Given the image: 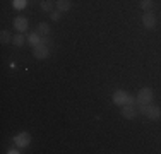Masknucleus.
<instances>
[{
  "mask_svg": "<svg viewBox=\"0 0 161 154\" xmlns=\"http://www.w3.org/2000/svg\"><path fill=\"white\" fill-rule=\"evenodd\" d=\"M14 36H10V31H7V29H3L2 33H0V40H2V43L5 45V43H10V40H12Z\"/></svg>",
  "mask_w": 161,
  "mask_h": 154,
  "instance_id": "obj_14",
  "label": "nucleus"
},
{
  "mask_svg": "<svg viewBox=\"0 0 161 154\" xmlns=\"http://www.w3.org/2000/svg\"><path fill=\"white\" fill-rule=\"evenodd\" d=\"M50 15H52V21H58L60 15H62V12H60L58 9H55V10H52V12H50Z\"/></svg>",
  "mask_w": 161,
  "mask_h": 154,
  "instance_id": "obj_17",
  "label": "nucleus"
},
{
  "mask_svg": "<svg viewBox=\"0 0 161 154\" xmlns=\"http://www.w3.org/2000/svg\"><path fill=\"white\" fill-rule=\"evenodd\" d=\"M41 43H45V45H50V38H48V36H41Z\"/></svg>",
  "mask_w": 161,
  "mask_h": 154,
  "instance_id": "obj_18",
  "label": "nucleus"
},
{
  "mask_svg": "<svg viewBox=\"0 0 161 154\" xmlns=\"http://www.w3.org/2000/svg\"><path fill=\"white\" fill-rule=\"evenodd\" d=\"M53 7H57V5L52 2V0H43V2H41V10H45V12H52V10H55Z\"/></svg>",
  "mask_w": 161,
  "mask_h": 154,
  "instance_id": "obj_12",
  "label": "nucleus"
},
{
  "mask_svg": "<svg viewBox=\"0 0 161 154\" xmlns=\"http://www.w3.org/2000/svg\"><path fill=\"white\" fill-rule=\"evenodd\" d=\"M28 43L31 46H38L41 43V34L38 33V31H36V33H29L28 34Z\"/></svg>",
  "mask_w": 161,
  "mask_h": 154,
  "instance_id": "obj_10",
  "label": "nucleus"
},
{
  "mask_svg": "<svg viewBox=\"0 0 161 154\" xmlns=\"http://www.w3.org/2000/svg\"><path fill=\"white\" fill-rule=\"evenodd\" d=\"M14 142H16V146L19 147H26V146H29V142H31V135H29L28 132H19L16 137H14Z\"/></svg>",
  "mask_w": 161,
  "mask_h": 154,
  "instance_id": "obj_7",
  "label": "nucleus"
},
{
  "mask_svg": "<svg viewBox=\"0 0 161 154\" xmlns=\"http://www.w3.org/2000/svg\"><path fill=\"white\" fill-rule=\"evenodd\" d=\"M26 41H28V38H24V34H22V33H17L16 36L12 38V43L16 45V46H22Z\"/></svg>",
  "mask_w": 161,
  "mask_h": 154,
  "instance_id": "obj_11",
  "label": "nucleus"
},
{
  "mask_svg": "<svg viewBox=\"0 0 161 154\" xmlns=\"http://www.w3.org/2000/svg\"><path fill=\"white\" fill-rule=\"evenodd\" d=\"M141 9H142L144 12L151 10L153 9V0H141Z\"/></svg>",
  "mask_w": 161,
  "mask_h": 154,
  "instance_id": "obj_15",
  "label": "nucleus"
},
{
  "mask_svg": "<svg viewBox=\"0 0 161 154\" xmlns=\"http://www.w3.org/2000/svg\"><path fill=\"white\" fill-rule=\"evenodd\" d=\"M33 55H34V58H38V60H45L47 57L50 55V48H48V45H45V43H40L38 46H33Z\"/></svg>",
  "mask_w": 161,
  "mask_h": 154,
  "instance_id": "obj_5",
  "label": "nucleus"
},
{
  "mask_svg": "<svg viewBox=\"0 0 161 154\" xmlns=\"http://www.w3.org/2000/svg\"><path fill=\"white\" fill-rule=\"evenodd\" d=\"M14 28H16L19 33H24V31L28 29V19L22 17V15L16 17V19H14Z\"/></svg>",
  "mask_w": 161,
  "mask_h": 154,
  "instance_id": "obj_8",
  "label": "nucleus"
},
{
  "mask_svg": "<svg viewBox=\"0 0 161 154\" xmlns=\"http://www.w3.org/2000/svg\"><path fill=\"white\" fill-rule=\"evenodd\" d=\"M12 5H14V9L21 10V9H24V7L28 5V0H14Z\"/></svg>",
  "mask_w": 161,
  "mask_h": 154,
  "instance_id": "obj_16",
  "label": "nucleus"
},
{
  "mask_svg": "<svg viewBox=\"0 0 161 154\" xmlns=\"http://www.w3.org/2000/svg\"><path fill=\"white\" fill-rule=\"evenodd\" d=\"M151 101H153V89H151V87H142V89L137 92V101L136 103L149 105Z\"/></svg>",
  "mask_w": 161,
  "mask_h": 154,
  "instance_id": "obj_3",
  "label": "nucleus"
},
{
  "mask_svg": "<svg viewBox=\"0 0 161 154\" xmlns=\"http://www.w3.org/2000/svg\"><path fill=\"white\" fill-rule=\"evenodd\" d=\"M136 106H137V110H139V113L141 115H144V117H147L149 120H153V122H156V120H159L161 118V108L159 106H156V105H144V103H136Z\"/></svg>",
  "mask_w": 161,
  "mask_h": 154,
  "instance_id": "obj_1",
  "label": "nucleus"
},
{
  "mask_svg": "<svg viewBox=\"0 0 161 154\" xmlns=\"http://www.w3.org/2000/svg\"><path fill=\"white\" fill-rule=\"evenodd\" d=\"M7 152H9V154H17L19 151H17L16 147H10V149H9V151H7Z\"/></svg>",
  "mask_w": 161,
  "mask_h": 154,
  "instance_id": "obj_19",
  "label": "nucleus"
},
{
  "mask_svg": "<svg viewBox=\"0 0 161 154\" xmlns=\"http://www.w3.org/2000/svg\"><path fill=\"white\" fill-rule=\"evenodd\" d=\"M55 5H57V9H58L60 12H69L70 7H72V2L70 0H57Z\"/></svg>",
  "mask_w": 161,
  "mask_h": 154,
  "instance_id": "obj_9",
  "label": "nucleus"
},
{
  "mask_svg": "<svg viewBox=\"0 0 161 154\" xmlns=\"http://www.w3.org/2000/svg\"><path fill=\"white\" fill-rule=\"evenodd\" d=\"M113 103L115 105H118V106H124V105H136V101H137V98H134V96H130L129 92H125V91H115L113 92Z\"/></svg>",
  "mask_w": 161,
  "mask_h": 154,
  "instance_id": "obj_2",
  "label": "nucleus"
},
{
  "mask_svg": "<svg viewBox=\"0 0 161 154\" xmlns=\"http://www.w3.org/2000/svg\"><path fill=\"white\" fill-rule=\"evenodd\" d=\"M142 24L146 29H154L156 28V15L151 12V10H147V12L142 14Z\"/></svg>",
  "mask_w": 161,
  "mask_h": 154,
  "instance_id": "obj_6",
  "label": "nucleus"
},
{
  "mask_svg": "<svg viewBox=\"0 0 161 154\" xmlns=\"http://www.w3.org/2000/svg\"><path fill=\"white\" fill-rule=\"evenodd\" d=\"M38 33H40L41 36H48L50 34V26L47 24V22H40V24H38Z\"/></svg>",
  "mask_w": 161,
  "mask_h": 154,
  "instance_id": "obj_13",
  "label": "nucleus"
},
{
  "mask_svg": "<svg viewBox=\"0 0 161 154\" xmlns=\"http://www.w3.org/2000/svg\"><path fill=\"white\" fill-rule=\"evenodd\" d=\"M120 113H122V117L127 118V120H134V118L139 115V110H137L136 105H124L120 110Z\"/></svg>",
  "mask_w": 161,
  "mask_h": 154,
  "instance_id": "obj_4",
  "label": "nucleus"
}]
</instances>
